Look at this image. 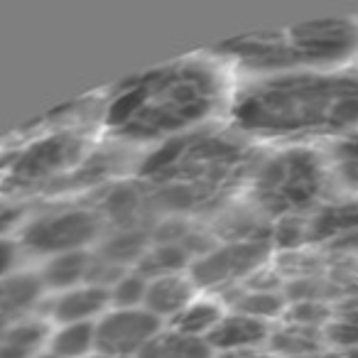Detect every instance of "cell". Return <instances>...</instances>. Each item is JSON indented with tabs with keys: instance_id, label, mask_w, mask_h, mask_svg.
Segmentation results:
<instances>
[{
	"instance_id": "6da1fadb",
	"label": "cell",
	"mask_w": 358,
	"mask_h": 358,
	"mask_svg": "<svg viewBox=\"0 0 358 358\" xmlns=\"http://www.w3.org/2000/svg\"><path fill=\"white\" fill-rule=\"evenodd\" d=\"M231 130L243 140L312 145L358 130V69L250 76L229 99Z\"/></svg>"
},
{
	"instance_id": "9a60e30c",
	"label": "cell",
	"mask_w": 358,
	"mask_h": 358,
	"mask_svg": "<svg viewBox=\"0 0 358 358\" xmlns=\"http://www.w3.org/2000/svg\"><path fill=\"white\" fill-rule=\"evenodd\" d=\"M91 268H94V260L86 250H74V253H62L52 255L45 263V268L37 273L42 287L52 289V292H64V289L79 287L86 285Z\"/></svg>"
},
{
	"instance_id": "7a4b0ae2",
	"label": "cell",
	"mask_w": 358,
	"mask_h": 358,
	"mask_svg": "<svg viewBox=\"0 0 358 358\" xmlns=\"http://www.w3.org/2000/svg\"><path fill=\"white\" fill-rule=\"evenodd\" d=\"M229 106L221 66L204 57L167 62L128 76L101 99V120L120 143L162 145L194 133Z\"/></svg>"
},
{
	"instance_id": "ffe728a7",
	"label": "cell",
	"mask_w": 358,
	"mask_h": 358,
	"mask_svg": "<svg viewBox=\"0 0 358 358\" xmlns=\"http://www.w3.org/2000/svg\"><path fill=\"white\" fill-rule=\"evenodd\" d=\"M47 327L40 322H22L0 334V358H32L42 351Z\"/></svg>"
},
{
	"instance_id": "52a82bcc",
	"label": "cell",
	"mask_w": 358,
	"mask_h": 358,
	"mask_svg": "<svg viewBox=\"0 0 358 358\" xmlns=\"http://www.w3.org/2000/svg\"><path fill=\"white\" fill-rule=\"evenodd\" d=\"M103 214L89 209H59L30 221L22 234V245L47 258L84 250L94 243L103 229Z\"/></svg>"
},
{
	"instance_id": "277c9868",
	"label": "cell",
	"mask_w": 358,
	"mask_h": 358,
	"mask_svg": "<svg viewBox=\"0 0 358 358\" xmlns=\"http://www.w3.org/2000/svg\"><path fill=\"white\" fill-rule=\"evenodd\" d=\"M216 57L250 76L341 69L358 55V17H324L219 45Z\"/></svg>"
},
{
	"instance_id": "3957f363",
	"label": "cell",
	"mask_w": 358,
	"mask_h": 358,
	"mask_svg": "<svg viewBox=\"0 0 358 358\" xmlns=\"http://www.w3.org/2000/svg\"><path fill=\"white\" fill-rule=\"evenodd\" d=\"M255 150L234 130L199 128L155 148L140 167L150 199L172 211H201L245 187Z\"/></svg>"
},
{
	"instance_id": "9c48e42d",
	"label": "cell",
	"mask_w": 358,
	"mask_h": 358,
	"mask_svg": "<svg viewBox=\"0 0 358 358\" xmlns=\"http://www.w3.org/2000/svg\"><path fill=\"white\" fill-rule=\"evenodd\" d=\"M268 258V245L258 241H236L224 248L206 253L201 260H196L192 270V282L201 287H224L236 282L238 278H245L253 270L260 268V263Z\"/></svg>"
},
{
	"instance_id": "484cf974",
	"label": "cell",
	"mask_w": 358,
	"mask_h": 358,
	"mask_svg": "<svg viewBox=\"0 0 358 358\" xmlns=\"http://www.w3.org/2000/svg\"><path fill=\"white\" fill-rule=\"evenodd\" d=\"M89 358H106V356H101V353H94V356H89Z\"/></svg>"
},
{
	"instance_id": "d6986e66",
	"label": "cell",
	"mask_w": 358,
	"mask_h": 358,
	"mask_svg": "<svg viewBox=\"0 0 358 358\" xmlns=\"http://www.w3.org/2000/svg\"><path fill=\"white\" fill-rule=\"evenodd\" d=\"M47 351L59 358H89L96 353V322L62 324L47 336Z\"/></svg>"
},
{
	"instance_id": "7402d4cb",
	"label": "cell",
	"mask_w": 358,
	"mask_h": 358,
	"mask_svg": "<svg viewBox=\"0 0 358 358\" xmlns=\"http://www.w3.org/2000/svg\"><path fill=\"white\" fill-rule=\"evenodd\" d=\"M17 263V245L8 238H0V280L8 278Z\"/></svg>"
},
{
	"instance_id": "8992f818",
	"label": "cell",
	"mask_w": 358,
	"mask_h": 358,
	"mask_svg": "<svg viewBox=\"0 0 358 358\" xmlns=\"http://www.w3.org/2000/svg\"><path fill=\"white\" fill-rule=\"evenodd\" d=\"M86 140L74 133L50 135L22 150L8 167V185L15 189L40 187L42 182H57L84 159Z\"/></svg>"
},
{
	"instance_id": "5b68a950",
	"label": "cell",
	"mask_w": 358,
	"mask_h": 358,
	"mask_svg": "<svg viewBox=\"0 0 358 358\" xmlns=\"http://www.w3.org/2000/svg\"><path fill=\"white\" fill-rule=\"evenodd\" d=\"M329 185L331 174L322 150L312 145H280L255 159L243 189L255 216L292 221L319 209Z\"/></svg>"
},
{
	"instance_id": "d4e9b609",
	"label": "cell",
	"mask_w": 358,
	"mask_h": 358,
	"mask_svg": "<svg viewBox=\"0 0 358 358\" xmlns=\"http://www.w3.org/2000/svg\"><path fill=\"white\" fill-rule=\"evenodd\" d=\"M32 358H59V356H55V353H52V351H47V348H42V351H40V353H35V356H32Z\"/></svg>"
},
{
	"instance_id": "ac0fdd59",
	"label": "cell",
	"mask_w": 358,
	"mask_h": 358,
	"mask_svg": "<svg viewBox=\"0 0 358 358\" xmlns=\"http://www.w3.org/2000/svg\"><path fill=\"white\" fill-rule=\"evenodd\" d=\"M138 358H214V351L201 338H192L174 329H162Z\"/></svg>"
},
{
	"instance_id": "ba28073f",
	"label": "cell",
	"mask_w": 358,
	"mask_h": 358,
	"mask_svg": "<svg viewBox=\"0 0 358 358\" xmlns=\"http://www.w3.org/2000/svg\"><path fill=\"white\" fill-rule=\"evenodd\" d=\"M162 331V322L143 307H110L96 322V353L106 358H138Z\"/></svg>"
},
{
	"instance_id": "30bf717a",
	"label": "cell",
	"mask_w": 358,
	"mask_h": 358,
	"mask_svg": "<svg viewBox=\"0 0 358 358\" xmlns=\"http://www.w3.org/2000/svg\"><path fill=\"white\" fill-rule=\"evenodd\" d=\"M110 309V292L108 287L96 282H86L79 287L57 292L47 304L50 319L62 327V324H89L99 322Z\"/></svg>"
},
{
	"instance_id": "2e32d148",
	"label": "cell",
	"mask_w": 358,
	"mask_h": 358,
	"mask_svg": "<svg viewBox=\"0 0 358 358\" xmlns=\"http://www.w3.org/2000/svg\"><path fill=\"white\" fill-rule=\"evenodd\" d=\"M324 157H327L331 182H336L343 192L358 199V130L329 143Z\"/></svg>"
},
{
	"instance_id": "e0dca14e",
	"label": "cell",
	"mask_w": 358,
	"mask_h": 358,
	"mask_svg": "<svg viewBox=\"0 0 358 358\" xmlns=\"http://www.w3.org/2000/svg\"><path fill=\"white\" fill-rule=\"evenodd\" d=\"M224 314L226 312L221 309V304L216 302V299H209V297L196 299L194 297L185 309H182V312L177 314V317L172 319V322H169V329L185 334V336L206 341V338L211 336V331L216 329V324L221 322Z\"/></svg>"
},
{
	"instance_id": "44dd1931",
	"label": "cell",
	"mask_w": 358,
	"mask_h": 358,
	"mask_svg": "<svg viewBox=\"0 0 358 358\" xmlns=\"http://www.w3.org/2000/svg\"><path fill=\"white\" fill-rule=\"evenodd\" d=\"M145 289H148V278L145 275H123L115 280L110 292V307H143Z\"/></svg>"
},
{
	"instance_id": "cb8c5ba5",
	"label": "cell",
	"mask_w": 358,
	"mask_h": 358,
	"mask_svg": "<svg viewBox=\"0 0 358 358\" xmlns=\"http://www.w3.org/2000/svg\"><path fill=\"white\" fill-rule=\"evenodd\" d=\"M297 358H338V353H324V351H314V353H304Z\"/></svg>"
},
{
	"instance_id": "4fadbf2b",
	"label": "cell",
	"mask_w": 358,
	"mask_h": 358,
	"mask_svg": "<svg viewBox=\"0 0 358 358\" xmlns=\"http://www.w3.org/2000/svg\"><path fill=\"white\" fill-rule=\"evenodd\" d=\"M192 299H194V282H192V278H187L182 273L157 275V278H148L143 309H148L159 322L162 319L172 322Z\"/></svg>"
},
{
	"instance_id": "5bb4252c",
	"label": "cell",
	"mask_w": 358,
	"mask_h": 358,
	"mask_svg": "<svg viewBox=\"0 0 358 358\" xmlns=\"http://www.w3.org/2000/svg\"><path fill=\"white\" fill-rule=\"evenodd\" d=\"M304 236L314 238H346V245H358V199L336 206H322L307 224Z\"/></svg>"
},
{
	"instance_id": "7c38bea8",
	"label": "cell",
	"mask_w": 358,
	"mask_h": 358,
	"mask_svg": "<svg viewBox=\"0 0 358 358\" xmlns=\"http://www.w3.org/2000/svg\"><path fill=\"white\" fill-rule=\"evenodd\" d=\"M40 278L32 273H10L0 280V334L27 322V314L42 299Z\"/></svg>"
},
{
	"instance_id": "603a6c76",
	"label": "cell",
	"mask_w": 358,
	"mask_h": 358,
	"mask_svg": "<svg viewBox=\"0 0 358 358\" xmlns=\"http://www.w3.org/2000/svg\"><path fill=\"white\" fill-rule=\"evenodd\" d=\"M214 358H275L265 348H248V351H226V353H214Z\"/></svg>"
},
{
	"instance_id": "8fae6325",
	"label": "cell",
	"mask_w": 358,
	"mask_h": 358,
	"mask_svg": "<svg viewBox=\"0 0 358 358\" xmlns=\"http://www.w3.org/2000/svg\"><path fill=\"white\" fill-rule=\"evenodd\" d=\"M270 341V327L265 319L250 317L243 312H226L206 343L214 353L226 351H248V348H263Z\"/></svg>"
}]
</instances>
